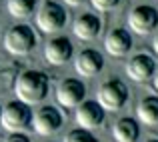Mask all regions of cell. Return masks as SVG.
<instances>
[{
	"label": "cell",
	"instance_id": "obj_1",
	"mask_svg": "<svg viewBox=\"0 0 158 142\" xmlns=\"http://www.w3.org/2000/svg\"><path fill=\"white\" fill-rule=\"evenodd\" d=\"M50 80L40 70H24L14 80V92L16 98L24 104H40L48 96Z\"/></svg>",
	"mask_w": 158,
	"mask_h": 142
},
{
	"label": "cell",
	"instance_id": "obj_2",
	"mask_svg": "<svg viewBox=\"0 0 158 142\" xmlns=\"http://www.w3.org/2000/svg\"><path fill=\"white\" fill-rule=\"evenodd\" d=\"M0 126L6 128L8 132H24L28 126H32V110L28 104L20 100L4 104L0 112Z\"/></svg>",
	"mask_w": 158,
	"mask_h": 142
},
{
	"label": "cell",
	"instance_id": "obj_3",
	"mask_svg": "<svg viewBox=\"0 0 158 142\" xmlns=\"http://www.w3.org/2000/svg\"><path fill=\"white\" fill-rule=\"evenodd\" d=\"M2 42H4L6 52L14 54V56H26L36 46V34L26 24H16V26L6 30Z\"/></svg>",
	"mask_w": 158,
	"mask_h": 142
},
{
	"label": "cell",
	"instance_id": "obj_4",
	"mask_svg": "<svg viewBox=\"0 0 158 142\" xmlns=\"http://www.w3.org/2000/svg\"><path fill=\"white\" fill-rule=\"evenodd\" d=\"M128 100V88L122 80H106L104 84L98 88V94H96V102L100 104L104 110H120V108L126 104Z\"/></svg>",
	"mask_w": 158,
	"mask_h": 142
},
{
	"label": "cell",
	"instance_id": "obj_5",
	"mask_svg": "<svg viewBox=\"0 0 158 142\" xmlns=\"http://www.w3.org/2000/svg\"><path fill=\"white\" fill-rule=\"evenodd\" d=\"M36 24L42 32H48V34L62 30L66 24V10L58 2L46 0L36 12Z\"/></svg>",
	"mask_w": 158,
	"mask_h": 142
},
{
	"label": "cell",
	"instance_id": "obj_6",
	"mask_svg": "<svg viewBox=\"0 0 158 142\" xmlns=\"http://www.w3.org/2000/svg\"><path fill=\"white\" fill-rule=\"evenodd\" d=\"M128 24L136 34H150L158 26V10L148 4L134 6L128 14Z\"/></svg>",
	"mask_w": 158,
	"mask_h": 142
},
{
	"label": "cell",
	"instance_id": "obj_7",
	"mask_svg": "<svg viewBox=\"0 0 158 142\" xmlns=\"http://www.w3.org/2000/svg\"><path fill=\"white\" fill-rule=\"evenodd\" d=\"M32 126L38 134L50 136L54 132L60 130L62 126V114L54 106H40L38 110L32 114Z\"/></svg>",
	"mask_w": 158,
	"mask_h": 142
},
{
	"label": "cell",
	"instance_id": "obj_8",
	"mask_svg": "<svg viewBox=\"0 0 158 142\" xmlns=\"http://www.w3.org/2000/svg\"><path fill=\"white\" fill-rule=\"evenodd\" d=\"M84 96H86V86L76 78H66L56 88V100L64 108L78 106L80 102H84Z\"/></svg>",
	"mask_w": 158,
	"mask_h": 142
},
{
	"label": "cell",
	"instance_id": "obj_9",
	"mask_svg": "<svg viewBox=\"0 0 158 142\" xmlns=\"http://www.w3.org/2000/svg\"><path fill=\"white\" fill-rule=\"evenodd\" d=\"M74 56V46L66 36H56L50 38L44 46V58L48 64L52 66H62L66 62H70Z\"/></svg>",
	"mask_w": 158,
	"mask_h": 142
},
{
	"label": "cell",
	"instance_id": "obj_10",
	"mask_svg": "<svg viewBox=\"0 0 158 142\" xmlns=\"http://www.w3.org/2000/svg\"><path fill=\"white\" fill-rule=\"evenodd\" d=\"M76 122L84 130H94L104 122V108L96 100H84L76 106Z\"/></svg>",
	"mask_w": 158,
	"mask_h": 142
},
{
	"label": "cell",
	"instance_id": "obj_11",
	"mask_svg": "<svg viewBox=\"0 0 158 142\" xmlns=\"http://www.w3.org/2000/svg\"><path fill=\"white\" fill-rule=\"evenodd\" d=\"M102 66H104V58H102V54L98 52V50H92V48L82 50V52L76 56V60H74V68H76V72L80 74V76H84V78L96 76V74L102 70Z\"/></svg>",
	"mask_w": 158,
	"mask_h": 142
},
{
	"label": "cell",
	"instance_id": "obj_12",
	"mask_svg": "<svg viewBox=\"0 0 158 142\" xmlns=\"http://www.w3.org/2000/svg\"><path fill=\"white\" fill-rule=\"evenodd\" d=\"M156 64L148 54H136L130 58V62L126 64V74L130 80L134 82H146L154 76Z\"/></svg>",
	"mask_w": 158,
	"mask_h": 142
},
{
	"label": "cell",
	"instance_id": "obj_13",
	"mask_svg": "<svg viewBox=\"0 0 158 142\" xmlns=\"http://www.w3.org/2000/svg\"><path fill=\"white\" fill-rule=\"evenodd\" d=\"M104 48L106 52L110 54V56H126L128 52H130L132 48V36L128 30H124V28H116V30L108 32L106 40H104Z\"/></svg>",
	"mask_w": 158,
	"mask_h": 142
},
{
	"label": "cell",
	"instance_id": "obj_14",
	"mask_svg": "<svg viewBox=\"0 0 158 142\" xmlns=\"http://www.w3.org/2000/svg\"><path fill=\"white\" fill-rule=\"evenodd\" d=\"M102 30V22L98 16L94 14H82L76 18L74 22V36L80 40H92L100 34Z\"/></svg>",
	"mask_w": 158,
	"mask_h": 142
},
{
	"label": "cell",
	"instance_id": "obj_15",
	"mask_svg": "<svg viewBox=\"0 0 158 142\" xmlns=\"http://www.w3.org/2000/svg\"><path fill=\"white\" fill-rule=\"evenodd\" d=\"M136 116L146 126H156L158 124V98L156 96H146V98L140 100L138 108H136Z\"/></svg>",
	"mask_w": 158,
	"mask_h": 142
},
{
	"label": "cell",
	"instance_id": "obj_16",
	"mask_svg": "<svg viewBox=\"0 0 158 142\" xmlns=\"http://www.w3.org/2000/svg\"><path fill=\"white\" fill-rule=\"evenodd\" d=\"M112 134L118 142H136L138 140V124L132 118H120L112 126Z\"/></svg>",
	"mask_w": 158,
	"mask_h": 142
},
{
	"label": "cell",
	"instance_id": "obj_17",
	"mask_svg": "<svg viewBox=\"0 0 158 142\" xmlns=\"http://www.w3.org/2000/svg\"><path fill=\"white\" fill-rule=\"evenodd\" d=\"M6 8L10 12V16L18 20H24L28 16L34 14V8H36V0H8Z\"/></svg>",
	"mask_w": 158,
	"mask_h": 142
},
{
	"label": "cell",
	"instance_id": "obj_18",
	"mask_svg": "<svg viewBox=\"0 0 158 142\" xmlns=\"http://www.w3.org/2000/svg\"><path fill=\"white\" fill-rule=\"evenodd\" d=\"M64 142H98L96 136H92L90 130H84V128H74L66 134Z\"/></svg>",
	"mask_w": 158,
	"mask_h": 142
},
{
	"label": "cell",
	"instance_id": "obj_19",
	"mask_svg": "<svg viewBox=\"0 0 158 142\" xmlns=\"http://www.w3.org/2000/svg\"><path fill=\"white\" fill-rule=\"evenodd\" d=\"M118 2H120V0H90V4H92L96 10H102V12L112 10Z\"/></svg>",
	"mask_w": 158,
	"mask_h": 142
},
{
	"label": "cell",
	"instance_id": "obj_20",
	"mask_svg": "<svg viewBox=\"0 0 158 142\" xmlns=\"http://www.w3.org/2000/svg\"><path fill=\"white\" fill-rule=\"evenodd\" d=\"M4 142H30V138H28L24 132H10V136Z\"/></svg>",
	"mask_w": 158,
	"mask_h": 142
},
{
	"label": "cell",
	"instance_id": "obj_21",
	"mask_svg": "<svg viewBox=\"0 0 158 142\" xmlns=\"http://www.w3.org/2000/svg\"><path fill=\"white\" fill-rule=\"evenodd\" d=\"M68 6H78V4H82V2H86V0H64Z\"/></svg>",
	"mask_w": 158,
	"mask_h": 142
},
{
	"label": "cell",
	"instance_id": "obj_22",
	"mask_svg": "<svg viewBox=\"0 0 158 142\" xmlns=\"http://www.w3.org/2000/svg\"><path fill=\"white\" fill-rule=\"evenodd\" d=\"M152 46H154V52L158 54V32L154 34V40H152Z\"/></svg>",
	"mask_w": 158,
	"mask_h": 142
},
{
	"label": "cell",
	"instance_id": "obj_23",
	"mask_svg": "<svg viewBox=\"0 0 158 142\" xmlns=\"http://www.w3.org/2000/svg\"><path fill=\"white\" fill-rule=\"evenodd\" d=\"M154 90L158 92V72H154Z\"/></svg>",
	"mask_w": 158,
	"mask_h": 142
},
{
	"label": "cell",
	"instance_id": "obj_24",
	"mask_svg": "<svg viewBox=\"0 0 158 142\" xmlns=\"http://www.w3.org/2000/svg\"><path fill=\"white\" fill-rule=\"evenodd\" d=\"M148 142H158V140H148Z\"/></svg>",
	"mask_w": 158,
	"mask_h": 142
},
{
	"label": "cell",
	"instance_id": "obj_25",
	"mask_svg": "<svg viewBox=\"0 0 158 142\" xmlns=\"http://www.w3.org/2000/svg\"><path fill=\"white\" fill-rule=\"evenodd\" d=\"M0 112H2V106H0Z\"/></svg>",
	"mask_w": 158,
	"mask_h": 142
}]
</instances>
